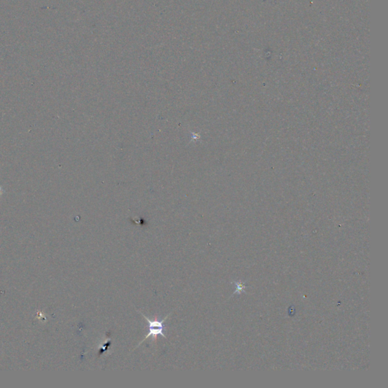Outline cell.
<instances>
[{"label":"cell","instance_id":"cell-1","mask_svg":"<svg viewBox=\"0 0 388 388\" xmlns=\"http://www.w3.org/2000/svg\"><path fill=\"white\" fill-rule=\"evenodd\" d=\"M140 313L143 315V318H146V320L147 321V323H148V326H147V328H148L149 332L148 334H147V336L144 337V339H143V341H142L141 342L138 344V346H137V347H139V346H140V344L143 342V341H146V340H147V339L149 338L150 337H152V341H156V339H157L158 335L163 336V337H165V338H167V337H166V336L165 335L164 333H163V329H164L165 321H166V319L169 318L170 314H169V315H166V316L165 317L163 320H158L157 318H155L154 320H151L148 317L143 315V314L141 313V312H140Z\"/></svg>","mask_w":388,"mask_h":388}]
</instances>
